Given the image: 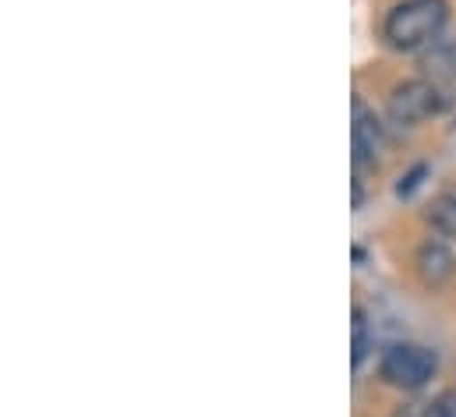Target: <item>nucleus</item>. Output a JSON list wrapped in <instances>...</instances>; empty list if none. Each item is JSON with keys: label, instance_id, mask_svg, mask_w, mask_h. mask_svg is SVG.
I'll return each instance as SVG.
<instances>
[{"label": "nucleus", "instance_id": "9d476101", "mask_svg": "<svg viewBox=\"0 0 456 417\" xmlns=\"http://www.w3.org/2000/svg\"><path fill=\"white\" fill-rule=\"evenodd\" d=\"M425 177H428V167H425V163H418L411 174H403V177H400V184H396V195H400V199H411V195L421 188V181H425Z\"/></svg>", "mask_w": 456, "mask_h": 417}, {"label": "nucleus", "instance_id": "0eeeda50", "mask_svg": "<svg viewBox=\"0 0 456 417\" xmlns=\"http://www.w3.org/2000/svg\"><path fill=\"white\" fill-rule=\"evenodd\" d=\"M425 75L436 82V78H453L456 75V46H436L425 61H421Z\"/></svg>", "mask_w": 456, "mask_h": 417}, {"label": "nucleus", "instance_id": "20e7f679", "mask_svg": "<svg viewBox=\"0 0 456 417\" xmlns=\"http://www.w3.org/2000/svg\"><path fill=\"white\" fill-rule=\"evenodd\" d=\"M386 138H382V124L375 120V113L361 100H354V167L361 170H375L379 152H382Z\"/></svg>", "mask_w": 456, "mask_h": 417}, {"label": "nucleus", "instance_id": "1a4fd4ad", "mask_svg": "<svg viewBox=\"0 0 456 417\" xmlns=\"http://www.w3.org/2000/svg\"><path fill=\"white\" fill-rule=\"evenodd\" d=\"M393 417H446L439 407V400H418V404H403Z\"/></svg>", "mask_w": 456, "mask_h": 417}, {"label": "nucleus", "instance_id": "6e6552de", "mask_svg": "<svg viewBox=\"0 0 456 417\" xmlns=\"http://www.w3.org/2000/svg\"><path fill=\"white\" fill-rule=\"evenodd\" d=\"M364 354H368V322L361 308H354V368L364 361Z\"/></svg>", "mask_w": 456, "mask_h": 417}, {"label": "nucleus", "instance_id": "7ed1b4c3", "mask_svg": "<svg viewBox=\"0 0 456 417\" xmlns=\"http://www.w3.org/2000/svg\"><path fill=\"white\" fill-rule=\"evenodd\" d=\"M443 106H446V100H443V93H439V86L432 78H411V82H400L389 93V117L396 124L432 120Z\"/></svg>", "mask_w": 456, "mask_h": 417}, {"label": "nucleus", "instance_id": "39448f33", "mask_svg": "<svg viewBox=\"0 0 456 417\" xmlns=\"http://www.w3.org/2000/svg\"><path fill=\"white\" fill-rule=\"evenodd\" d=\"M414 269H418V280L425 287H432V290L446 287L456 273V255L439 241H425L418 248V255H414Z\"/></svg>", "mask_w": 456, "mask_h": 417}, {"label": "nucleus", "instance_id": "9b49d317", "mask_svg": "<svg viewBox=\"0 0 456 417\" xmlns=\"http://www.w3.org/2000/svg\"><path fill=\"white\" fill-rule=\"evenodd\" d=\"M436 400H439V407L446 411V417H456V389H446V393H439Z\"/></svg>", "mask_w": 456, "mask_h": 417}, {"label": "nucleus", "instance_id": "f257e3e1", "mask_svg": "<svg viewBox=\"0 0 456 417\" xmlns=\"http://www.w3.org/2000/svg\"><path fill=\"white\" fill-rule=\"evenodd\" d=\"M446 18H450L446 0H403L386 14L382 36L393 50L414 53L439 39V32L446 29Z\"/></svg>", "mask_w": 456, "mask_h": 417}, {"label": "nucleus", "instance_id": "f03ea898", "mask_svg": "<svg viewBox=\"0 0 456 417\" xmlns=\"http://www.w3.org/2000/svg\"><path fill=\"white\" fill-rule=\"evenodd\" d=\"M436 364H439V361H436L432 350L414 347V343H396V347H389V350L382 354L379 372H382V379H386L389 386L414 393V389H425V386L432 382Z\"/></svg>", "mask_w": 456, "mask_h": 417}, {"label": "nucleus", "instance_id": "423d86ee", "mask_svg": "<svg viewBox=\"0 0 456 417\" xmlns=\"http://www.w3.org/2000/svg\"><path fill=\"white\" fill-rule=\"evenodd\" d=\"M428 223H432V230H439L443 237H456V192H443L439 199H432V206H428Z\"/></svg>", "mask_w": 456, "mask_h": 417}]
</instances>
